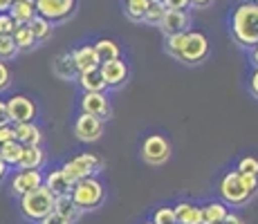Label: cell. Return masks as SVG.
Listing matches in <instances>:
<instances>
[{
    "label": "cell",
    "mask_w": 258,
    "mask_h": 224,
    "mask_svg": "<svg viewBox=\"0 0 258 224\" xmlns=\"http://www.w3.org/2000/svg\"><path fill=\"white\" fill-rule=\"evenodd\" d=\"M38 224H74V222H70L68 217H63V215H58L56 211H52L49 215L43 217V220L38 222Z\"/></svg>",
    "instance_id": "cell-37"
},
{
    "label": "cell",
    "mask_w": 258,
    "mask_h": 224,
    "mask_svg": "<svg viewBox=\"0 0 258 224\" xmlns=\"http://www.w3.org/2000/svg\"><path fill=\"white\" fill-rule=\"evenodd\" d=\"M103 134V121L99 117H92V114L81 112L74 121V137L83 143H94L99 141Z\"/></svg>",
    "instance_id": "cell-10"
},
{
    "label": "cell",
    "mask_w": 258,
    "mask_h": 224,
    "mask_svg": "<svg viewBox=\"0 0 258 224\" xmlns=\"http://www.w3.org/2000/svg\"><path fill=\"white\" fill-rule=\"evenodd\" d=\"M229 29L234 43L240 45L242 49H251L258 45V5L251 0L236 5L229 18Z\"/></svg>",
    "instance_id": "cell-1"
},
{
    "label": "cell",
    "mask_w": 258,
    "mask_h": 224,
    "mask_svg": "<svg viewBox=\"0 0 258 224\" xmlns=\"http://www.w3.org/2000/svg\"><path fill=\"white\" fill-rule=\"evenodd\" d=\"M72 202L79 206V211H94L99 208L106 200V186L97 175L86 177V179H79V182L72 184V191H70Z\"/></svg>",
    "instance_id": "cell-3"
},
{
    "label": "cell",
    "mask_w": 258,
    "mask_h": 224,
    "mask_svg": "<svg viewBox=\"0 0 258 224\" xmlns=\"http://www.w3.org/2000/svg\"><path fill=\"white\" fill-rule=\"evenodd\" d=\"M211 5H213V0H191V7L205 9V7H211Z\"/></svg>",
    "instance_id": "cell-43"
},
{
    "label": "cell",
    "mask_w": 258,
    "mask_h": 224,
    "mask_svg": "<svg viewBox=\"0 0 258 224\" xmlns=\"http://www.w3.org/2000/svg\"><path fill=\"white\" fill-rule=\"evenodd\" d=\"M21 155H23V143H18L16 139H12V141L0 146V157H3V162L7 164L9 168H18Z\"/></svg>",
    "instance_id": "cell-27"
},
{
    "label": "cell",
    "mask_w": 258,
    "mask_h": 224,
    "mask_svg": "<svg viewBox=\"0 0 258 224\" xmlns=\"http://www.w3.org/2000/svg\"><path fill=\"white\" fill-rule=\"evenodd\" d=\"M45 164V151L41 146H23L18 171H41Z\"/></svg>",
    "instance_id": "cell-20"
},
{
    "label": "cell",
    "mask_w": 258,
    "mask_h": 224,
    "mask_svg": "<svg viewBox=\"0 0 258 224\" xmlns=\"http://www.w3.org/2000/svg\"><path fill=\"white\" fill-rule=\"evenodd\" d=\"M184 38H186V32L184 34H171V36H166V43H164V49L168 56H173L177 61V56H180V49L182 45H184Z\"/></svg>",
    "instance_id": "cell-31"
},
{
    "label": "cell",
    "mask_w": 258,
    "mask_h": 224,
    "mask_svg": "<svg viewBox=\"0 0 258 224\" xmlns=\"http://www.w3.org/2000/svg\"><path fill=\"white\" fill-rule=\"evenodd\" d=\"M36 103L27 97V94H12L7 99V114L9 123H29L36 119Z\"/></svg>",
    "instance_id": "cell-9"
},
{
    "label": "cell",
    "mask_w": 258,
    "mask_h": 224,
    "mask_svg": "<svg viewBox=\"0 0 258 224\" xmlns=\"http://www.w3.org/2000/svg\"><path fill=\"white\" fill-rule=\"evenodd\" d=\"M211 52V43L207 38L205 32H198V29H188L184 45L180 49V56H177V63H184V65H200L209 58Z\"/></svg>",
    "instance_id": "cell-6"
},
{
    "label": "cell",
    "mask_w": 258,
    "mask_h": 224,
    "mask_svg": "<svg viewBox=\"0 0 258 224\" xmlns=\"http://www.w3.org/2000/svg\"><path fill=\"white\" fill-rule=\"evenodd\" d=\"M52 72L56 74L58 79H63V81H77L79 69H77V65H74L72 52H61L58 54V56L52 61Z\"/></svg>",
    "instance_id": "cell-16"
},
{
    "label": "cell",
    "mask_w": 258,
    "mask_h": 224,
    "mask_svg": "<svg viewBox=\"0 0 258 224\" xmlns=\"http://www.w3.org/2000/svg\"><path fill=\"white\" fill-rule=\"evenodd\" d=\"M43 186H47L49 191L54 193V197L70 195V191H72V182L66 177V173H63L61 168H54L47 175H43Z\"/></svg>",
    "instance_id": "cell-18"
},
{
    "label": "cell",
    "mask_w": 258,
    "mask_h": 224,
    "mask_svg": "<svg viewBox=\"0 0 258 224\" xmlns=\"http://www.w3.org/2000/svg\"><path fill=\"white\" fill-rule=\"evenodd\" d=\"M200 208H202V224H220L227 215H229L227 204L225 202H218V200L202 204Z\"/></svg>",
    "instance_id": "cell-22"
},
{
    "label": "cell",
    "mask_w": 258,
    "mask_h": 224,
    "mask_svg": "<svg viewBox=\"0 0 258 224\" xmlns=\"http://www.w3.org/2000/svg\"><path fill=\"white\" fill-rule=\"evenodd\" d=\"M18 211L27 222H41L54 211V193L47 186H38L32 193L18 197Z\"/></svg>",
    "instance_id": "cell-2"
},
{
    "label": "cell",
    "mask_w": 258,
    "mask_h": 224,
    "mask_svg": "<svg viewBox=\"0 0 258 224\" xmlns=\"http://www.w3.org/2000/svg\"><path fill=\"white\" fill-rule=\"evenodd\" d=\"M16 27L18 25L14 23V18L9 14H0V36H12Z\"/></svg>",
    "instance_id": "cell-36"
},
{
    "label": "cell",
    "mask_w": 258,
    "mask_h": 224,
    "mask_svg": "<svg viewBox=\"0 0 258 224\" xmlns=\"http://www.w3.org/2000/svg\"><path fill=\"white\" fill-rule=\"evenodd\" d=\"M12 81H14V77H12V69H9L7 61H0V92L12 88Z\"/></svg>",
    "instance_id": "cell-35"
},
{
    "label": "cell",
    "mask_w": 258,
    "mask_h": 224,
    "mask_svg": "<svg viewBox=\"0 0 258 224\" xmlns=\"http://www.w3.org/2000/svg\"><path fill=\"white\" fill-rule=\"evenodd\" d=\"M54 211H56L58 215L68 217L70 222H77L79 215H81V211H79V206L72 202L70 195H58V197H54Z\"/></svg>",
    "instance_id": "cell-26"
},
{
    "label": "cell",
    "mask_w": 258,
    "mask_h": 224,
    "mask_svg": "<svg viewBox=\"0 0 258 224\" xmlns=\"http://www.w3.org/2000/svg\"><path fill=\"white\" fill-rule=\"evenodd\" d=\"M249 61L254 63V67H258V45H254V47L249 49Z\"/></svg>",
    "instance_id": "cell-45"
},
{
    "label": "cell",
    "mask_w": 258,
    "mask_h": 224,
    "mask_svg": "<svg viewBox=\"0 0 258 224\" xmlns=\"http://www.w3.org/2000/svg\"><path fill=\"white\" fill-rule=\"evenodd\" d=\"M166 5V9H188L191 0H162Z\"/></svg>",
    "instance_id": "cell-39"
},
{
    "label": "cell",
    "mask_w": 258,
    "mask_h": 224,
    "mask_svg": "<svg viewBox=\"0 0 258 224\" xmlns=\"http://www.w3.org/2000/svg\"><path fill=\"white\" fill-rule=\"evenodd\" d=\"M16 54L18 47L14 36H0V61H12V58H16Z\"/></svg>",
    "instance_id": "cell-32"
},
{
    "label": "cell",
    "mask_w": 258,
    "mask_h": 224,
    "mask_svg": "<svg viewBox=\"0 0 258 224\" xmlns=\"http://www.w3.org/2000/svg\"><path fill=\"white\" fill-rule=\"evenodd\" d=\"M72 58H74V65H77L79 72L101 65V61H99V56H97V49H94V43H86V45H81V47H77L72 52Z\"/></svg>",
    "instance_id": "cell-17"
},
{
    "label": "cell",
    "mask_w": 258,
    "mask_h": 224,
    "mask_svg": "<svg viewBox=\"0 0 258 224\" xmlns=\"http://www.w3.org/2000/svg\"><path fill=\"white\" fill-rule=\"evenodd\" d=\"M14 126V139L23 146H41L43 141V130L34 121L29 123H12Z\"/></svg>",
    "instance_id": "cell-15"
},
{
    "label": "cell",
    "mask_w": 258,
    "mask_h": 224,
    "mask_svg": "<svg viewBox=\"0 0 258 224\" xmlns=\"http://www.w3.org/2000/svg\"><path fill=\"white\" fill-rule=\"evenodd\" d=\"M151 0H123V14H126L131 21L135 23H144V14L148 9Z\"/></svg>",
    "instance_id": "cell-28"
},
{
    "label": "cell",
    "mask_w": 258,
    "mask_h": 224,
    "mask_svg": "<svg viewBox=\"0 0 258 224\" xmlns=\"http://www.w3.org/2000/svg\"><path fill=\"white\" fill-rule=\"evenodd\" d=\"M9 16L14 18L16 25H27L36 16V7H34V0H21V3H14L9 9Z\"/></svg>",
    "instance_id": "cell-25"
},
{
    "label": "cell",
    "mask_w": 258,
    "mask_h": 224,
    "mask_svg": "<svg viewBox=\"0 0 258 224\" xmlns=\"http://www.w3.org/2000/svg\"><path fill=\"white\" fill-rule=\"evenodd\" d=\"M153 224H177V217H175V211L173 206H157L155 213H153Z\"/></svg>",
    "instance_id": "cell-33"
},
{
    "label": "cell",
    "mask_w": 258,
    "mask_h": 224,
    "mask_svg": "<svg viewBox=\"0 0 258 224\" xmlns=\"http://www.w3.org/2000/svg\"><path fill=\"white\" fill-rule=\"evenodd\" d=\"M43 186V173L41 171H18L16 175L12 177V184H9V188H12V195H27V193H32L34 188Z\"/></svg>",
    "instance_id": "cell-14"
},
{
    "label": "cell",
    "mask_w": 258,
    "mask_h": 224,
    "mask_svg": "<svg viewBox=\"0 0 258 224\" xmlns=\"http://www.w3.org/2000/svg\"><path fill=\"white\" fill-rule=\"evenodd\" d=\"M236 171H238V173H242V175L258 177V157H254V155H245V157H240V162H238Z\"/></svg>",
    "instance_id": "cell-34"
},
{
    "label": "cell",
    "mask_w": 258,
    "mask_h": 224,
    "mask_svg": "<svg viewBox=\"0 0 258 224\" xmlns=\"http://www.w3.org/2000/svg\"><path fill=\"white\" fill-rule=\"evenodd\" d=\"M27 27H29V32L34 34V41H36L38 45L49 41V36H52V32H54V23H49L47 18L38 16V14L27 23Z\"/></svg>",
    "instance_id": "cell-24"
},
{
    "label": "cell",
    "mask_w": 258,
    "mask_h": 224,
    "mask_svg": "<svg viewBox=\"0 0 258 224\" xmlns=\"http://www.w3.org/2000/svg\"><path fill=\"white\" fill-rule=\"evenodd\" d=\"M12 9V0H0V14H9Z\"/></svg>",
    "instance_id": "cell-46"
},
{
    "label": "cell",
    "mask_w": 258,
    "mask_h": 224,
    "mask_svg": "<svg viewBox=\"0 0 258 224\" xmlns=\"http://www.w3.org/2000/svg\"><path fill=\"white\" fill-rule=\"evenodd\" d=\"M36 14L47 18L49 23H63L74 16L79 7V0H34Z\"/></svg>",
    "instance_id": "cell-8"
},
{
    "label": "cell",
    "mask_w": 258,
    "mask_h": 224,
    "mask_svg": "<svg viewBox=\"0 0 258 224\" xmlns=\"http://www.w3.org/2000/svg\"><path fill=\"white\" fill-rule=\"evenodd\" d=\"M12 139H14V126L12 123H3V126H0V146L12 141Z\"/></svg>",
    "instance_id": "cell-38"
},
{
    "label": "cell",
    "mask_w": 258,
    "mask_h": 224,
    "mask_svg": "<svg viewBox=\"0 0 258 224\" xmlns=\"http://www.w3.org/2000/svg\"><path fill=\"white\" fill-rule=\"evenodd\" d=\"M81 112L99 117L101 121H108L112 117V106L106 92H83L81 94Z\"/></svg>",
    "instance_id": "cell-11"
},
{
    "label": "cell",
    "mask_w": 258,
    "mask_h": 224,
    "mask_svg": "<svg viewBox=\"0 0 258 224\" xmlns=\"http://www.w3.org/2000/svg\"><path fill=\"white\" fill-rule=\"evenodd\" d=\"M220 224H245V220H242L240 215H236V213H229Z\"/></svg>",
    "instance_id": "cell-42"
},
{
    "label": "cell",
    "mask_w": 258,
    "mask_h": 224,
    "mask_svg": "<svg viewBox=\"0 0 258 224\" xmlns=\"http://www.w3.org/2000/svg\"><path fill=\"white\" fill-rule=\"evenodd\" d=\"M251 3H254V5H258V0H251Z\"/></svg>",
    "instance_id": "cell-49"
},
{
    "label": "cell",
    "mask_w": 258,
    "mask_h": 224,
    "mask_svg": "<svg viewBox=\"0 0 258 224\" xmlns=\"http://www.w3.org/2000/svg\"><path fill=\"white\" fill-rule=\"evenodd\" d=\"M14 41H16V47H18V52H27V49H32V47H36V41H34V34L29 32V27L27 25H18L16 29H14Z\"/></svg>",
    "instance_id": "cell-29"
},
{
    "label": "cell",
    "mask_w": 258,
    "mask_h": 224,
    "mask_svg": "<svg viewBox=\"0 0 258 224\" xmlns=\"http://www.w3.org/2000/svg\"><path fill=\"white\" fill-rule=\"evenodd\" d=\"M103 168H106V162H103L101 155H97V153H81V155H74L72 159H68L61 166V171L66 173V177L74 184V182H79V179L99 175Z\"/></svg>",
    "instance_id": "cell-5"
},
{
    "label": "cell",
    "mask_w": 258,
    "mask_h": 224,
    "mask_svg": "<svg viewBox=\"0 0 258 224\" xmlns=\"http://www.w3.org/2000/svg\"><path fill=\"white\" fill-rule=\"evenodd\" d=\"M9 175V166L3 162V157H0V182H5V177Z\"/></svg>",
    "instance_id": "cell-44"
},
{
    "label": "cell",
    "mask_w": 258,
    "mask_h": 224,
    "mask_svg": "<svg viewBox=\"0 0 258 224\" xmlns=\"http://www.w3.org/2000/svg\"><path fill=\"white\" fill-rule=\"evenodd\" d=\"M3 123H9V114H7V101L0 99V126Z\"/></svg>",
    "instance_id": "cell-41"
},
{
    "label": "cell",
    "mask_w": 258,
    "mask_h": 224,
    "mask_svg": "<svg viewBox=\"0 0 258 224\" xmlns=\"http://www.w3.org/2000/svg\"><path fill=\"white\" fill-rule=\"evenodd\" d=\"M249 92H251L254 99H258V67L251 72V77H249Z\"/></svg>",
    "instance_id": "cell-40"
},
{
    "label": "cell",
    "mask_w": 258,
    "mask_h": 224,
    "mask_svg": "<svg viewBox=\"0 0 258 224\" xmlns=\"http://www.w3.org/2000/svg\"><path fill=\"white\" fill-rule=\"evenodd\" d=\"M160 29L164 32V36L171 34H184L191 29V14L186 9H166L164 18L160 23Z\"/></svg>",
    "instance_id": "cell-13"
},
{
    "label": "cell",
    "mask_w": 258,
    "mask_h": 224,
    "mask_svg": "<svg viewBox=\"0 0 258 224\" xmlns=\"http://www.w3.org/2000/svg\"><path fill=\"white\" fill-rule=\"evenodd\" d=\"M77 83H79V88H81L83 92H106V90H108L106 81H103V77H101V69H99V67L79 72Z\"/></svg>",
    "instance_id": "cell-19"
},
{
    "label": "cell",
    "mask_w": 258,
    "mask_h": 224,
    "mask_svg": "<svg viewBox=\"0 0 258 224\" xmlns=\"http://www.w3.org/2000/svg\"><path fill=\"white\" fill-rule=\"evenodd\" d=\"M14 3H21V0H12V5H14Z\"/></svg>",
    "instance_id": "cell-48"
},
{
    "label": "cell",
    "mask_w": 258,
    "mask_h": 224,
    "mask_svg": "<svg viewBox=\"0 0 258 224\" xmlns=\"http://www.w3.org/2000/svg\"><path fill=\"white\" fill-rule=\"evenodd\" d=\"M164 14H166V5L162 3V0H151V3H148L146 14H144V23L160 27V23H162V18H164Z\"/></svg>",
    "instance_id": "cell-30"
},
{
    "label": "cell",
    "mask_w": 258,
    "mask_h": 224,
    "mask_svg": "<svg viewBox=\"0 0 258 224\" xmlns=\"http://www.w3.org/2000/svg\"><path fill=\"white\" fill-rule=\"evenodd\" d=\"M218 195H220V200L225 204L242 206V204H247L254 197V193L247 188L245 177L234 168V171H227L225 175L220 177V182H218Z\"/></svg>",
    "instance_id": "cell-4"
},
{
    "label": "cell",
    "mask_w": 258,
    "mask_h": 224,
    "mask_svg": "<svg viewBox=\"0 0 258 224\" xmlns=\"http://www.w3.org/2000/svg\"><path fill=\"white\" fill-rule=\"evenodd\" d=\"M94 49H97V56L101 63L121 58V45L117 41H112V38H99V41H94Z\"/></svg>",
    "instance_id": "cell-23"
},
{
    "label": "cell",
    "mask_w": 258,
    "mask_h": 224,
    "mask_svg": "<svg viewBox=\"0 0 258 224\" xmlns=\"http://www.w3.org/2000/svg\"><path fill=\"white\" fill-rule=\"evenodd\" d=\"M177 224H202V208L193 202H177L173 206Z\"/></svg>",
    "instance_id": "cell-21"
},
{
    "label": "cell",
    "mask_w": 258,
    "mask_h": 224,
    "mask_svg": "<svg viewBox=\"0 0 258 224\" xmlns=\"http://www.w3.org/2000/svg\"><path fill=\"white\" fill-rule=\"evenodd\" d=\"M142 159L148 164V166H162V164H166L168 159H171V141L164 137V134H148V137H144L142 141Z\"/></svg>",
    "instance_id": "cell-7"
},
{
    "label": "cell",
    "mask_w": 258,
    "mask_h": 224,
    "mask_svg": "<svg viewBox=\"0 0 258 224\" xmlns=\"http://www.w3.org/2000/svg\"><path fill=\"white\" fill-rule=\"evenodd\" d=\"M142 224H153V222H151V220H148V222H142Z\"/></svg>",
    "instance_id": "cell-47"
},
{
    "label": "cell",
    "mask_w": 258,
    "mask_h": 224,
    "mask_svg": "<svg viewBox=\"0 0 258 224\" xmlns=\"http://www.w3.org/2000/svg\"><path fill=\"white\" fill-rule=\"evenodd\" d=\"M99 69H101V77H103V81H106L108 90L121 88L123 83L128 81V74H131L128 72V63L123 61V58H115V61L101 63Z\"/></svg>",
    "instance_id": "cell-12"
}]
</instances>
